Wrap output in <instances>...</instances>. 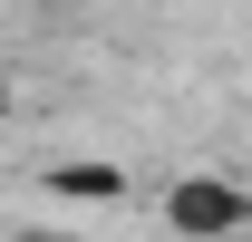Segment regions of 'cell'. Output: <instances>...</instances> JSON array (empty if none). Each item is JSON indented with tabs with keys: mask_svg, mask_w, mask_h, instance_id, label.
I'll list each match as a JSON object with an SVG mask.
<instances>
[{
	"mask_svg": "<svg viewBox=\"0 0 252 242\" xmlns=\"http://www.w3.org/2000/svg\"><path fill=\"white\" fill-rule=\"evenodd\" d=\"M156 213L175 242H252V184L233 175H175Z\"/></svg>",
	"mask_w": 252,
	"mask_h": 242,
	"instance_id": "6da1fadb",
	"label": "cell"
},
{
	"mask_svg": "<svg viewBox=\"0 0 252 242\" xmlns=\"http://www.w3.org/2000/svg\"><path fill=\"white\" fill-rule=\"evenodd\" d=\"M10 242H78L68 223H30V233H10Z\"/></svg>",
	"mask_w": 252,
	"mask_h": 242,
	"instance_id": "7a4b0ae2",
	"label": "cell"
},
{
	"mask_svg": "<svg viewBox=\"0 0 252 242\" xmlns=\"http://www.w3.org/2000/svg\"><path fill=\"white\" fill-rule=\"evenodd\" d=\"M0 117H10V78H0Z\"/></svg>",
	"mask_w": 252,
	"mask_h": 242,
	"instance_id": "3957f363",
	"label": "cell"
}]
</instances>
